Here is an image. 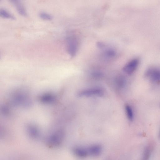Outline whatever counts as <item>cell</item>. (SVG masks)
<instances>
[{
    "label": "cell",
    "mask_w": 160,
    "mask_h": 160,
    "mask_svg": "<svg viewBox=\"0 0 160 160\" xmlns=\"http://www.w3.org/2000/svg\"><path fill=\"white\" fill-rule=\"evenodd\" d=\"M75 154L78 157L80 158L86 157L88 153L87 150L81 148H76L74 150Z\"/></svg>",
    "instance_id": "obj_8"
},
{
    "label": "cell",
    "mask_w": 160,
    "mask_h": 160,
    "mask_svg": "<svg viewBox=\"0 0 160 160\" xmlns=\"http://www.w3.org/2000/svg\"><path fill=\"white\" fill-rule=\"evenodd\" d=\"M67 48L69 54L74 57L76 54L78 48V42L77 39L72 37H69L67 39Z\"/></svg>",
    "instance_id": "obj_1"
},
{
    "label": "cell",
    "mask_w": 160,
    "mask_h": 160,
    "mask_svg": "<svg viewBox=\"0 0 160 160\" xmlns=\"http://www.w3.org/2000/svg\"><path fill=\"white\" fill-rule=\"evenodd\" d=\"M146 75L155 82H160V69L155 67H150L146 72Z\"/></svg>",
    "instance_id": "obj_4"
},
{
    "label": "cell",
    "mask_w": 160,
    "mask_h": 160,
    "mask_svg": "<svg viewBox=\"0 0 160 160\" xmlns=\"http://www.w3.org/2000/svg\"><path fill=\"white\" fill-rule=\"evenodd\" d=\"M104 94V91L102 89L94 88L83 90L78 93L79 97H89L91 96H102Z\"/></svg>",
    "instance_id": "obj_2"
},
{
    "label": "cell",
    "mask_w": 160,
    "mask_h": 160,
    "mask_svg": "<svg viewBox=\"0 0 160 160\" xmlns=\"http://www.w3.org/2000/svg\"><path fill=\"white\" fill-rule=\"evenodd\" d=\"M140 62L138 58H132L124 66L123 70L126 73L130 75L134 72L138 68Z\"/></svg>",
    "instance_id": "obj_3"
},
{
    "label": "cell",
    "mask_w": 160,
    "mask_h": 160,
    "mask_svg": "<svg viewBox=\"0 0 160 160\" xmlns=\"http://www.w3.org/2000/svg\"><path fill=\"white\" fill-rule=\"evenodd\" d=\"M125 110L128 119L130 121H132L133 118V114L131 107L129 105L126 104Z\"/></svg>",
    "instance_id": "obj_10"
},
{
    "label": "cell",
    "mask_w": 160,
    "mask_h": 160,
    "mask_svg": "<svg viewBox=\"0 0 160 160\" xmlns=\"http://www.w3.org/2000/svg\"><path fill=\"white\" fill-rule=\"evenodd\" d=\"M0 15L1 17L4 18L11 20H15L16 19L15 17L13 15L3 9L0 10Z\"/></svg>",
    "instance_id": "obj_9"
},
{
    "label": "cell",
    "mask_w": 160,
    "mask_h": 160,
    "mask_svg": "<svg viewBox=\"0 0 160 160\" xmlns=\"http://www.w3.org/2000/svg\"><path fill=\"white\" fill-rule=\"evenodd\" d=\"M159 135V137H160V132Z\"/></svg>",
    "instance_id": "obj_14"
},
{
    "label": "cell",
    "mask_w": 160,
    "mask_h": 160,
    "mask_svg": "<svg viewBox=\"0 0 160 160\" xmlns=\"http://www.w3.org/2000/svg\"><path fill=\"white\" fill-rule=\"evenodd\" d=\"M117 84L118 87L120 88H123L125 84V79L122 77L118 78L117 80Z\"/></svg>",
    "instance_id": "obj_13"
},
{
    "label": "cell",
    "mask_w": 160,
    "mask_h": 160,
    "mask_svg": "<svg viewBox=\"0 0 160 160\" xmlns=\"http://www.w3.org/2000/svg\"><path fill=\"white\" fill-rule=\"evenodd\" d=\"M39 17L42 19L47 20H50L52 19V17L50 14L45 12H41L39 14Z\"/></svg>",
    "instance_id": "obj_12"
},
{
    "label": "cell",
    "mask_w": 160,
    "mask_h": 160,
    "mask_svg": "<svg viewBox=\"0 0 160 160\" xmlns=\"http://www.w3.org/2000/svg\"><path fill=\"white\" fill-rule=\"evenodd\" d=\"M102 148L99 145H94L89 147L88 151V152L91 155L93 156H97L101 152Z\"/></svg>",
    "instance_id": "obj_7"
},
{
    "label": "cell",
    "mask_w": 160,
    "mask_h": 160,
    "mask_svg": "<svg viewBox=\"0 0 160 160\" xmlns=\"http://www.w3.org/2000/svg\"><path fill=\"white\" fill-rule=\"evenodd\" d=\"M103 55L105 59L110 60L115 57L116 52L115 50L112 48H108L104 51Z\"/></svg>",
    "instance_id": "obj_6"
},
{
    "label": "cell",
    "mask_w": 160,
    "mask_h": 160,
    "mask_svg": "<svg viewBox=\"0 0 160 160\" xmlns=\"http://www.w3.org/2000/svg\"><path fill=\"white\" fill-rule=\"evenodd\" d=\"M12 2L15 6L18 13L21 15L26 17L27 13L24 6L19 1L12 0Z\"/></svg>",
    "instance_id": "obj_5"
},
{
    "label": "cell",
    "mask_w": 160,
    "mask_h": 160,
    "mask_svg": "<svg viewBox=\"0 0 160 160\" xmlns=\"http://www.w3.org/2000/svg\"><path fill=\"white\" fill-rule=\"evenodd\" d=\"M152 152L151 147L148 146L146 148L143 153L142 160H148L150 158Z\"/></svg>",
    "instance_id": "obj_11"
}]
</instances>
